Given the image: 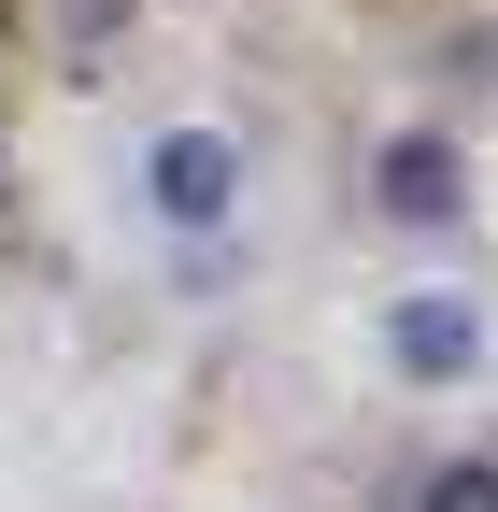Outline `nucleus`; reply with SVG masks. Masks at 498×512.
Masks as SVG:
<instances>
[{"label":"nucleus","mask_w":498,"mask_h":512,"mask_svg":"<svg viewBox=\"0 0 498 512\" xmlns=\"http://www.w3.org/2000/svg\"><path fill=\"white\" fill-rule=\"evenodd\" d=\"M143 214H157V228H185V242H214V228L242 214V128L171 114L157 143H143Z\"/></svg>","instance_id":"1"},{"label":"nucleus","mask_w":498,"mask_h":512,"mask_svg":"<svg viewBox=\"0 0 498 512\" xmlns=\"http://www.w3.org/2000/svg\"><path fill=\"white\" fill-rule=\"evenodd\" d=\"M370 214H385V228H456L470 214L456 128H385V143H370Z\"/></svg>","instance_id":"2"},{"label":"nucleus","mask_w":498,"mask_h":512,"mask_svg":"<svg viewBox=\"0 0 498 512\" xmlns=\"http://www.w3.org/2000/svg\"><path fill=\"white\" fill-rule=\"evenodd\" d=\"M385 356H399L413 384H470V370H484V299H470V285H413V299H385Z\"/></svg>","instance_id":"3"},{"label":"nucleus","mask_w":498,"mask_h":512,"mask_svg":"<svg viewBox=\"0 0 498 512\" xmlns=\"http://www.w3.org/2000/svg\"><path fill=\"white\" fill-rule=\"evenodd\" d=\"M413 512H498V456H442L413 484Z\"/></svg>","instance_id":"4"}]
</instances>
